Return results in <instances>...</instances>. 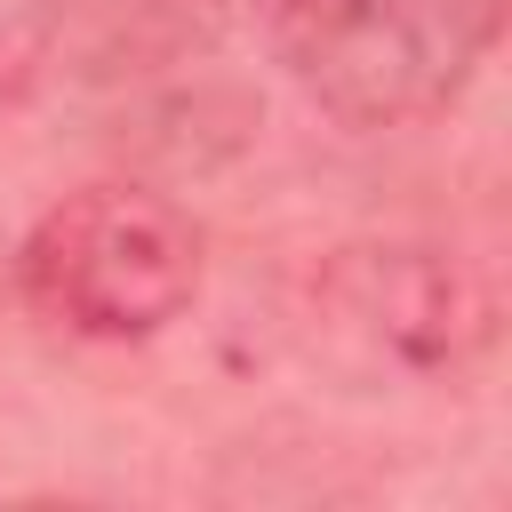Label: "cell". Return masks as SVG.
Wrapping results in <instances>:
<instances>
[{"label": "cell", "mask_w": 512, "mask_h": 512, "mask_svg": "<svg viewBox=\"0 0 512 512\" xmlns=\"http://www.w3.org/2000/svg\"><path fill=\"white\" fill-rule=\"evenodd\" d=\"M16 288L48 328L136 344L184 320L200 296V232L176 200L144 184H80L32 216L16 248Z\"/></svg>", "instance_id": "2"}, {"label": "cell", "mask_w": 512, "mask_h": 512, "mask_svg": "<svg viewBox=\"0 0 512 512\" xmlns=\"http://www.w3.org/2000/svg\"><path fill=\"white\" fill-rule=\"evenodd\" d=\"M328 312L400 368H456L488 336L480 280L440 248H352L328 272Z\"/></svg>", "instance_id": "3"}, {"label": "cell", "mask_w": 512, "mask_h": 512, "mask_svg": "<svg viewBox=\"0 0 512 512\" xmlns=\"http://www.w3.org/2000/svg\"><path fill=\"white\" fill-rule=\"evenodd\" d=\"M272 64L344 128H416L488 56V0H256Z\"/></svg>", "instance_id": "1"}]
</instances>
